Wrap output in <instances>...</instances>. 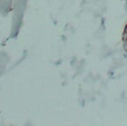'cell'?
Segmentation results:
<instances>
[{
  "label": "cell",
  "instance_id": "obj_1",
  "mask_svg": "<svg viewBox=\"0 0 127 126\" xmlns=\"http://www.w3.org/2000/svg\"><path fill=\"white\" fill-rule=\"evenodd\" d=\"M122 39H123V43H124V46L126 49L127 50V24L126 25L123 31V34H122Z\"/></svg>",
  "mask_w": 127,
  "mask_h": 126
}]
</instances>
